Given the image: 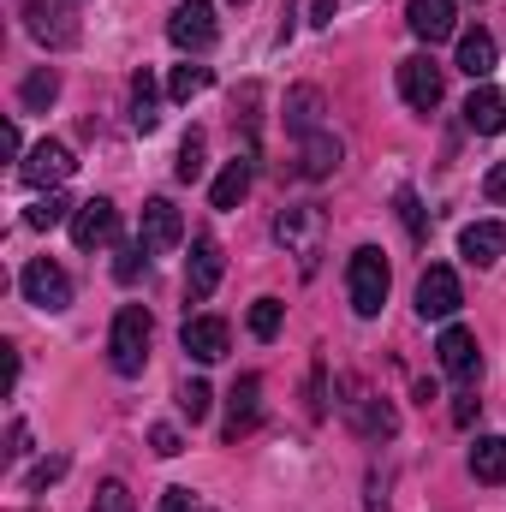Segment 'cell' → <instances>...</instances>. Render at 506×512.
Returning <instances> with one entry per match:
<instances>
[{
	"mask_svg": "<svg viewBox=\"0 0 506 512\" xmlns=\"http://www.w3.org/2000/svg\"><path fill=\"white\" fill-rule=\"evenodd\" d=\"M167 42H173L179 54H203V48L215 42V6H209V0H179L173 18H167Z\"/></svg>",
	"mask_w": 506,
	"mask_h": 512,
	"instance_id": "obj_6",
	"label": "cell"
},
{
	"mask_svg": "<svg viewBox=\"0 0 506 512\" xmlns=\"http://www.w3.org/2000/svg\"><path fill=\"white\" fill-rule=\"evenodd\" d=\"M233 6H245V0H233Z\"/></svg>",
	"mask_w": 506,
	"mask_h": 512,
	"instance_id": "obj_41",
	"label": "cell"
},
{
	"mask_svg": "<svg viewBox=\"0 0 506 512\" xmlns=\"http://www.w3.org/2000/svg\"><path fill=\"white\" fill-rule=\"evenodd\" d=\"M90 512H137V501H131V489L120 483V477H108V483L96 489V501H90Z\"/></svg>",
	"mask_w": 506,
	"mask_h": 512,
	"instance_id": "obj_31",
	"label": "cell"
},
{
	"mask_svg": "<svg viewBox=\"0 0 506 512\" xmlns=\"http://www.w3.org/2000/svg\"><path fill=\"white\" fill-rule=\"evenodd\" d=\"M221 268H227V262H221V245H215L209 233H197V239H191V256H185V298L203 304V298L221 286Z\"/></svg>",
	"mask_w": 506,
	"mask_h": 512,
	"instance_id": "obj_9",
	"label": "cell"
},
{
	"mask_svg": "<svg viewBox=\"0 0 506 512\" xmlns=\"http://www.w3.org/2000/svg\"><path fill=\"white\" fill-rule=\"evenodd\" d=\"M352 423L364 441H393L399 435V411L387 399H352Z\"/></svg>",
	"mask_w": 506,
	"mask_h": 512,
	"instance_id": "obj_21",
	"label": "cell"
},
{
	"mask_svg": "<svg viewBox=\"0 0 506 512\" xmlns=\"http://www.w3.org/2000/svg\"><path fill=\"white\" fill-rule=\"evenodd\" d=\"M209 405H215L209 382H185V387H179V411H185L191 423H203V417H209Z\"/></svg>",
	"mask_w": 506,
	"mask_h": 512,
	"instance_id": "obj_32",
	"label": "cell"
},
{
	"mask_svg": "<svg viewBox=\"0 0 506 512\" xmlns=\"http://www.w3.org/2000/svg\"><path fill=\"white\" fill-rule=\"evenodd\" d=\"M465 131H483V137L506 131V96H501V90L477 84V90L465 96Z\"/></svg>",
	"mask_w": 506,
	"mask_h": 512,
	"instance_id": "obj_17",
	"label": "cell"
},
{
	"mask_svg": "<svg viewBox=\"0 0 506 512\" xmlns=\"http://www.w3.org/2000/svg\"><path fill=\"white\" fill-rule=\"evenodd\" d=\"M477 411H483V405H477L471 393H459V405H453V423H459V429H471V423H477Z\"/></svg>",
	"mask_w": 506,
	"mask_h": 512,
	"instance_id": "obj_39",
	"label": "cell"
},
{
	"mask_svg": "<svg viewBox=\"0 0 506 512\" xmlns=\"http://www.w3.org/2000/svg\"><path fill=\"white\" fill-rule=\"evenodd\" d=\"M495 54H501V48H495L489 30H465V36H459V72H465L471 84H483V78L495 72Z\"/></svg>",
	"mask_w": 506,
	"mask_h": 512,
	"instance_id": "obj_20",
	"label": "cell"
},
{
	"mask_svg": "<svg viewBox=\"0 0 506 512\" xmlns=\"http://www.w3.org/2000/svg\"><path fill=\"white\" fill-rule=\"evenodd\" d=\"M149 334H155V322H149L143 304H126V310L114 316V328H108V364H114V376H143V364H149Z\"/></svg>",
	"mask_w": 506,
	"mask_h": 512,
	"instance_id": "obj_1",
	"label": "cell"
},
{
	"mask_svg": "<svg viewBox=\"0 0 506 512\" xmlns=\"http://www.w3.org/2000/svg\"><path fill=\"white\" fill-rule=\"evenodd\" d=\"M185 239V221H179V209L167 203V197H155V203H143V221H137V245L149 256H161V251H173Z\"/></svg>",
	"mask_w": 506,
	"mask_h": 512,
	"instance_id": "obj_10",
	"label": "cell"
},
{
	"mask_svg": "<svg viewBox=\"0 0 506 512\" xmlns=\"http://www.w3.org/2000/svg\"><path fill=\"white\" fill-rule=\"evenodd\" d=\"M453 18H459V0H405V24H411L417 42L453 36Z\"/></svg>",
	"mask_w": 506,
	"mask_h": 512,
	"instance_id": "obj_16",
	"label": "cell"
},
{
	"mask_svg": "<svg viewBox=\"0 0 506 512\" xmlns=\"http://www.w3.org/2000/svg\"><path fill=\"white\" fill-rule=\"evenodd\" d=\"M483 191H489V203H506V161H495V167H489Z\"/></svg>",
	"mask_w": 506,
	"mask_h": 512,
	"instance_id": "obj_38",
	"label": "cell"
},
{
	"mask_svg": "<svg viewBox=\"0 0 506 512\" xmlns=\"http://www.w3.org/2000/svg\"><path fill=\"white\" fill-rule=\"evenodd\" d=\"M280 316H286L280 298H256L251 304V334L256 340H274V334H280Z\"/></svg>",
	"mask_w": 506,
	"mask_h": 512,
	"instance_id": "obj_30",
	"label": "cell"
},
{
	"mask_svg": "<svg viewBox=\"0 0 506 512\" xmlns=\"http://www.w3.org/2000/svg\"><path fill=\"white\" fill-rule=\"evenodd\" d=\"M18 96H24V108H30V114H48V108H54V96H60V72H54V66H36V72L24 78V90H18Z\"/></svg>",
	"mask_w": 506,
	"mask_h": 512,
	"instance_id": "obj_26",
	"label": "cell"
},
{
	"mask_svg": "<svg viewBox=\"0 0 506 512\" xmlns=\"http://www.w3.org/2000/svg\"><path fill=\"white\" fill-rule=\"evenodd\" d=\"M435 352H441V370H447L453 382H477V370H483V352H477V334H471V328H447Z\"/></svg>",
	"mask_w": 506,
	"mask_h": 512,
	"instance_id": "obj_15",
	"label": "cell"
},
{
	"mask_svg": "<svg viewBox=\"0 0 506 512\" xmlns=\"http://www.w3.org/2000/svg\"><path fill=\"white\" fill-rule=\"evenodd\" d=\"M149 447H155L161 459H179V453H185V441H179L173 423H155V429H149Z\"/></svg>",
	"mask_w": 506,
	"mask_h": 512,
	"instance_id": "obj_33",
	"label": "cell"
},
{
	"mask_svg": "<svg viewBox=\"0 0 506 512\" xmlns=\"http://www.w3.org/2000/svg\"><path fill=\"white\" fill-rule=\"evenodd\" d=\"M114 233H120V209L108 197L78 203V215H72V245L78 251H102V245H114Z\"/></svg>",
	"mask_w": 506,
	"mask_h": 512,
	"instance_id": "obj_8",
	"label": "cell"
},
{
	"mask_svg": "<svg viewBox=\"0 0 506 512\" xmlns=\"http://www.w3.org/2000/svg\"><path fill=\"white\" fill-rule=\"evenodd\" d=\"M143 262H149V251H143V245H126V251H120V262H114V280H137V274H143Z\"/></svg>",
	"mask_w": 506,
	"mask_h": 512,
	"instance_id": "obj_34",
	"label": "cell"
},
{
	"mask_svg": "<svg viewBox=\"0 0 506 512\" xmlns=\"http://www.w3.org/2000/svg\"><path fill=\"white\" fill-rule=\"evenodd\" d=\"M334 12H340V0H316V6H310L316 24H334Z\"/></svg>",
	"mask_w": 506,
	"mask_h": 512,
	"instance_id": "obj_40",
	"label": "cell"
},
{
	"mask_svg": "<svg viewBox=\"0 0 506 512\" xmlns=\"http://www.w3.org/2000/svg\"><path fill=\"white\" fill-rule=\"evenodd\" d=\"M471 477L477 483H506V435H483L471 447Z\"/></svg>",
	"mask_w": 506,
	"mask_h": 512,
	"instance_id": "obj_24",
	"label": "cell"
},
{
	"mask_svg": "<svg viewBox=\"0 0 506 512\" xmlns=\"http://www.w3.org/2000/svg\"><path fill=\"white\" fill-rule=\"evenodd\" d=\"M286 126L298 131V137H316V126H322V90L298 84V90L286 96Z\"/></svg>",
	"mask_w": 506,
	"mask_h": 512,
	"instance_id": "obj_23",
	"label": "cell"
},
{
	"mask_svg": "<svg viewBox=\"0 0 506 512\" xmlns=\"http://www.w3.org/2000/svg\"><path fill=\"white\" fill-rule=\"evenodd\" d=\"M179 346H185L197 364H221V358H227V346H233V334H227V322H221V316H191V322L179 328Z\"/></svg>",
	"mask_w": 506,
	"mask_h": 512,
	"instance_id": "obj_13",
	"label": "cell"
},
{
	"mask_svg": "<svg viewBox=\"0 0 506 512\" xmlns=\"http://www.w3.org/2000/svg\"><path fill=\"white\" fill-rule=\"evenodd\" d=\"M399 96H405L417 114H429V108L441 102V66H435L429 54H411V60H399Z\"/></svg>",
	"mask_w": 506,
	"mask_h": 512,
	"instance_id": "obj_11",
	"label": "cell"
},
{
	"mask_svg": "<svg viewBox=\"0 0 506 512\" xmlns=\"http://www.w3.org/2000/svg\"><path fill=\"white\" fill-rule=\"evenodd\" d=\"M251 173H256V161H251V155H233V161L221 167V179H215L209 203H215V209H239V203L251 197Z\"/></svg>",
	"mask_w": 506,
	"mask_h": 512,
	"instance_id": "obj_19",
	"label": "cell"
},
{
	"mask_svg": "<svg viewBox=\"0 0 506 512\" xmlns=\"http://www.w3.org/2000/svg\"><path fill=\"white\" fill-rule=\"evenodd\" d=\"M161 512H203V507H197L191 489H167V495H161Z\"/></svg>",
	"mask_w": 506,
	"mask_h": 512,
	"instance_id": "obj_37",
	"label": "cell"
},
{
	"mask_svg": "<svg viewBox=\"0 0 506 512\" xmlns=\"http://www.w3.org/2000/svg\"><path fill=\"white\" fill-rule=\"evenodd\" d=\"M66 215H78V209H72V203H66V197H60V191H42V197H36V203H30V215H24V221H30V227H36V233H48V227H60V221H66Z\"/></svg>",
	"mask_w": 506,
	"mask_h": 512,
	"instance_id": "obj_28",
	"label": "cell"
},
{
	"mask_svg": "<svg viewBox=\"0 0 506 512\" xmlns=\"http://www.w3.org/2000/svg\"><path fill=\"white\" fill-rule=\"evenodd\" d=\"M304 179H328L334 167H340V143L328 137V131H316V137H304Z\"/></svg>",
	"mask_w": 506,
	"mask_h": 512,
	"instance_id": "obj_25",
	"label": "cell"
},
{
	"mask_svg": "<svg viewBox=\"0 0 506 512\" xmlns=\"http://www.w3.org/2000/svg\"><path fill=\"white\" fill-rule=\"evenodd\" d=\"M203 149H209V143H203V131H185V143H179V167H173L185 185H197V179H203V167H209V161H203Z\"/></svg>",
	"mask_w": 506,
	"mask_h": 512,
	"instance_id": "obj_29",
	"label": "cell"
},
{
	"mask_svg": "<svg viewBox=\"0 0 506 512\" xmlns=\"http://www.w3.org/2000/svg\"><path fill=\"white\" fill-rule=\"evenodd\" d=\"M24 24H30V36L48 42V48H72V42H78V24H72V12H66L60 0H24Z\"/></svg>",
	"mask_w": 506,
	"mask_h": 512,
	"instance_id": "obj_12",
	"label": "cell"
},
{
	"mask_svg": "<svg viewBox=\"0 0 506 512\" xmlns=\"http://www.w3.org/2000/svg\"><path fill=\"white\" fill-rule=\"evenodd\" d=\"M256 423H262V382H256V376H239L233 393H227V423H221V435L239 441V435H251Z\"/></svg>",
	"mask_w": 506,
	"mask_h": 512,
	"instance_id": "obj_14",
	"label": "cell"
},
{
	"mask_svg": "<svg viewBox=\"0 0 506 512\" xmlns=\"http://www.w3.org/2000/svg\"><path fill=\"white\" fill-rule=\"evenodd\" d=\"M54 477H66V459H42V465L30 471V489H48Z\"/></svg>",
	"mask_w": 506,
	"mask_h": 512,
	"instance_id": "obj_36",
	"label": "cell"
},
{
	"mask_svg": "<svg viewBox=\"0 0 506 512\" xmlns=\"http://www.w3.org/2000/svg\"><path fill=\"white\" fill-rule=\"evenodd\" d=\"M399 215H405L411 239H423V233H429V227H423V209H417V197H411V191H399Z\"/></svg>",
	"mask_w": 506,
	"mask_h": 512,
	"instance_id": "obj_35",
	"label": "cell"
},
{
	"mask_svg": "<svg viewBox=\"0 0 506 512\" xmlns=\"http://www.w3.org/2000/svg\"><path fill=\"white\" fill-rule=\"evenodd\" d=\"M209 78H215L209 66H197V60H185V66H179V72L167 78V96H173V102H197V96L209 90Z\"/></svg>",
	"mask_w": 506,
	"mask_h": 512,
	"instance_id": "obj_27",
	"label": "cell"
},
{
	"mask_svg": "<svg viewBox=\"0 0 506 512\" xmlns=\"http://www.w3.org/2000/svg\"><path fill=\"white\" fill-rule=\"evenodd\" d=\"M322 233H328V221H322V209H310V203H298V209H286V215L274 221V239L298 256V274H316Z\"/></svg>",
	"mask_w": 506,
	"mask_h": 512,
	"instance_id": "obj_3",
	"label": "cell"
},
{
	"mask_svg": "<svg viewBox=\"0 0 506 512\" xmlns=\"http://www.w3.org/2000/svg\"><path fill=\"white\" fill-rule=\"evenodd\" d=\"M459 304H465L459 274H453L447 262H429V268H423V280H417V316H423V322H447Z\"/></svg>",
	"mask_w": 506,
	"mask_h": 512,
	"instance_id": "obj_5",
	"label": "cell"
},
{
	"mask_svg": "<svg viewBox=\"0 0 506 512\" xmlns=\"http://www.w3.org/2000/svg\"><path fill=\"white\" fill-rule=\"evenodd\" d=\"M346 298H352L358 316H381V304H387V256L376 245L352 251V262H346Z\"/></svg>",
	"mask_w": 506,
	"mask_h": 512,
	"instance_id": "obj_2",
	"label": "cell"
},
{
	"mask_svg": "<svg viewBox=\"0 0 506 512\" xmlns=\"http://www.w3.org/2000/svg\"><path fill=\"white\" fill-rule=\"evenodd\" d=\"M131 126H137V131L161 126V90H155V72H149V66L131 78Z\"/></svg>",
	"mask_w": 506,
	"mask_h": 512,
	"instance_id": "obj_22",
	"label": "cell"
},
{
	"mask_svg": "<svg viewBox=\"0 0 506 512\" xmlns=\"http://www.w3.org/2000/svg\"><path fill=\"white\" fill-rule=\"evenodd\" d=\"M459 251H465V262H477V268L501 262L506 256V221H477V227H465V233H459Z\"/></svg>",
	"mask_w": 506,
	"mask_h": 512,
	"instance_id": "obj_18",
	"label": "cell"
},
{
	"mask_svg": "<svg viewBox=\"0 0 506 512\" xmlns=\"http://www.w3.org/2000/svg\"><path fill=\"white\" fill-rule=\"evenodd\" d=\"M18 286H24V298H30L36 310H66V304H72V280H66V268H60L54 256H36V262H24Z\"/></svg>",
	"mask_w": 506,
	"mask_h": 512,
	"instance_id": "obj_4",
	"label": "cell"
},
{
	"mask_svg": "<svg viewBox=\"0 0 506 512\" xmlns=\"http://www.w3.org/2000/svg\"><path fill=\"white\" fill-rule=\"evenodd\" d=\"M72 167H78V161H72V149H66V143H54V137H42V143L18 161V179H24V185H36V191H60V179H72Z\"/></svg>",
	"mask_w": 506,
	"mask_h": 512,
	"instance_id": "obj_7",
	"label": "cell"
}]
</instances>
